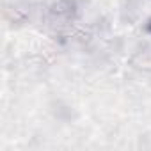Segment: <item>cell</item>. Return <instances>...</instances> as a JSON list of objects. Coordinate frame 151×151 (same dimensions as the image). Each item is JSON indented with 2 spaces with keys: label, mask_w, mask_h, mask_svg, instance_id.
<instances>
[{
  "label": "cell",
  "mask_w": 151,
  "mask_h": 151,
  "mask_svg": "<svg viewBox=\"0 0 151 151\" xmlns=\"http://www.w3.org/2000/svg\"><path fill=\"white\" fill-rule=\"evenodd\" d=\"M146 30H147V32H149V34H151V22H149V23H147V25H146Z\"/></svg>",
  "instance_id": "6da1fadb"
}]
</instances>
